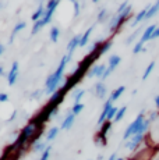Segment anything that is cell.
<instances>
[{
  "label": "cell",
  "instance_id": "6da1fadb",
  "mask_svg": "<svg viewBox=\"0 0 159 160\" xmlns=\"http://www.w3.org/2000/svg\"><path fill=\"white\" fill-rule=\"evenodd\" d=\"M71 58H73V54H69V53L64 54L62 57V60H60L59 67L56 68V71L53 74H50L46 78V81H45V92H46V95H50L52 96L53 93H56L59 91V87L62 84L63 77H64V71H66V67Z\"/></svg>",
  "mask_w": 159,
  "mask_h": 160
},
{
  "label": "cell",
  "instance_id": "7a4b0ae2",
  "mask_svg": "<svg viewBox=\"0 0 159 160\" xmlns=\"http://www.w3.org/2000/svg\"><path fill=\"white\" fill-rule=\"evenodd\" d=\"M131 11H133V6L130 4L126 10L123 11V13L112 15L110 20H109V25H108V31H109V32H110V33L117 32V31L124 25V22H127L128 18L131 17V14H133Z\"/></svg>",
  "mask_w": 159,
  "mask_h": 160
},
{
  "label": "cell",
  "instance_id": "3957f363",
  "mask_svg": "<svg viewBox=\"0 0 159 160\" xmlns=\"http://www.w3.org/2000/svg\"><path fill=\"white\" fill-rule=\"evenodd\" d=\"M144 121H145V114H144V110L142 112L138 113V116L134 118V121L131 122V124H128V127L126 128V131H124L123 134V141H127L131 139V138L134 137V135H137L140 132V130H141Z\"/></svg>",
  "mask_w": 159,
  "mask_h": 160
},
{
  "label": "cell",
  "instance_id": "277c9868",
  "mask_svg": "<svg viewBox=\"0 0 159 160\" xmlns=\"http://www.w3.org/2000/svg\"><path fill=\"white\" fill-rule=\"evenodd\" d=\"M112 125H113V122L108 121V120H106V121L100 125V130H99V132H98V135L95 138V142L98 143V145L106 146V143H108V138H106V135H108V132L110 131Z\"/></svg>",
  "mask_w": 159,
  "mask_h": 160
},
{
  "label": "cell",
  "instance_id": "5b68a950",
  "mask_svg": "<svg viewBox=\"0 0 159 160\" xmlns=\"http://www.w3.org/2000/svg\"><path fill=\"white\" fill-rule=\"evenodd\" d=\"M18 77H20V64H18V61H14V63L11 64L10 71L7 74V84L10 85V87H13L17 82Z\"/></svg>",
  "mask_w": 159,
  "mask_h": 160
},
{
  "label": "cell",
  "instance_id": "8992f818",
  "mask_svg": "<svg viewBox=\"0 0 159 160\" xmlns=\"http://www.w3.org/2000/svg\"><path fill=\"white\" fill-rule=\"evenodd\" d=\"M151 6H152V3H148V4H146L145 7L142 8V10H140L138 13L134 15L133 21L130 22V27H137V25H140L142 21H145L146 14H148V11H149V8H151Z\"/></svg>",
  "mask_w": 159,
  "mask_h": 160
},
{
  "label": "cell",
  "instance_id": "52a82bcc",
  "mask_svg": "<svg viewBox=\"0 0 159 160\" xmlns=\"http://www.w3.org/2000/svg\"><path fill=\"white\" fill-rule=\"evenodd\" d=\"M144 138H145V135H142V134H137V135H134V137L131 138V139H128L124 146H126V149H127V150H130V152H134V150L138 149V146L142 143Z\"/></svg>",
  "mask_w": 159,
  "mask_h": 160
},
{
  "label": "cell",
  "instance_id": "ba28073f",
  "mask_svg": "<svg viewBox=\"0 0 159 160\" xmlns=\"http://www.w3.org/2000/svg\"><path fill=\"white\" fill-rule=\"evenodd\" d=\"M149 138H151L154 145L159 146V116H158V118L152 122L151 128H149Z\"/></svg>",
  "mask_w": 159,
  "mask_h": 160
},
{
  "label": "cell",
  "instance_id": "9c48e42d",
  "mask_svg": "<svg viewBox=\"0 0 159 160\" xmlns=\"http://www.w3.org/2000/svg\"><path fill=\"white\" fill-rule=\"evenodd\" d=\"M106 68H108V67H106L105 64H98V66H94L90 70V72L87 74V77L88 78H100L102 79V77H103V74H105Z\"/></svg>",
  "mask_w": 159,
  "mask_h": 160
},
{
  "label": "cell",
  "instance_id": "30bf717a",
  "mask_svg": "<svg viewBox=\"0 0 159 160\" xmlns=\"http://www.w3.org/2000/svg\"><path fill=\"white\" fill-rule=\"evenodd\" d=\"M66 93L67 92L64 91V89H62L60 88L59 91L56 92V93H53L50 96V99H49V104H50V106H54V107H59V104L63 102V99H64V96H66Z\"/></svg>",
  "mask_w": 159,
  "mask_h": 160
},
{
  "label": "cell",
  "instance_id": "8fae6325",
  "mask_svg": "<svg viewBox=\"0 0 159 160\" xmlns=\"http://www.w3.org/2000/svg\"><path fill=\"white\" fill-rule=\"evenodd\" d=\"M75 117L77 116H74L71 113V110H69V112L66 113V116H64L62 124H60V128H62V130H70V128L73 127V124L75 122Z\"/></svg>",
  "mask_w": 159,
  "mask_h": 160
},
{
  "label": "cell",
  "instance_id": "7c38bea8",
  "mask_svg": "<svg viewBox=\"0 0 159 160\" xmlns=\"http://www.w3.org/2000/svg\"><path fill=\"white\" fill-rule=\"evenodd\" d=\"M113 107V102L110 99H108L105 102V104H103V109H102V113H100V116H99V118H98V124L99 125H102L103 122L106 121V118H108V113H109V110H110Z\"/></svg>",
  "mask_w": 159,
  "mask_h": 160
},
{
  "label": "cell",
  "instance_id": "4fadbf2b",
  "mask_svg": "<svg viewBox=\"0 0 159 160\" xmlns=\"http://www.w3.org/2000/svg\"><path fill=\"white\" fill-rule=\"evenodd\" d=\"M45 14H46V3L41 2L39 3V6H38V8L35 10V13L31 15V18H32L33 22H36V21L42 20V18L45 17Z\"/></svg>",
  "mask_w": 159,
  "mask_h": 160
},
{
  "label": "cell",
  "instance_id": "5bb4252c",
  "mask_svg": "<svg viewBox=\"0 0 159 160\" xmlns=\"http://www.w3.org/2000/svg\"><path fill=\"white\" fill-rule=\"evenodd\" d=\"M156 28H158V25H155V24H152V25L146 27V28L142 31V35H141V38H140V42L145 43V42L151 41L152 35H154V32H155V29H156Z\"/></svg>",
  "mask_w": 159,
  "mask_h": 160
},
{
  "label": "cell",
  "instance_id": "9a60e30c",
  "mask_svg": "<svg viewBox=\"0 0 159 160\" xmlns=\"http://www.w3.org/2000/svg\"><path fill=\"white\" fill-rule=\"evenodd\" d=\"M25 28H27V22H25V21H20V22H17L16 25H14L13 31H11V36H10V39H8V43H13L14 38H16L18 33H20L23 29H25Z\"/></svg>",
  "mask_w": 159,
  "mask_h": 160
},
{
  "label": "cell",
  "instance_id": "2e32d148",
  "mask_svg": "<svg viewBox=\"0 0 159 160\" xmlns=\"http://www.w3.org/2000/svg\"><path fill=\"white\" fill-rule=\"evenodd\" d=\"M80 42H81V35L73 36L71 41H70L69 45H67V52H69V54H74L75 49L80 48Z\"/></svg>",
  "mask_w": 159,
  "mask_h": 160
},
{
  "label": "cell",
  "instance_id": "e0dca14e",
  "mask_svg": "<svg viewBox=\"0 0 159 160\" xmlns=\"http://www.w3.org/2000/svg\"><path fill=\"white\" fill-rule=\"evenodd\" d=\"M95 95L98 99H105L106 95H108V88H106V85L102 81L95 85Z\"/></svg>",
  "mask_w": 159,
  "mask_h": 160
},
{
  "label": "cell",
  "instance_id": "ac0fdd59",
  "mask_svg": "<svg viewBox=\"0 0 159 160\" xmlns=\"http://www.w3.org/2000/svg\"><path fill=\"white\" fill-rule=\"evenodd\" d=\"M108 63H109L108 70H109V71H112V72H113V71H115V70L119 67V64L121 63V57H120V56H117V54H112V56L109 57Z\"/></svg>",
  "mask_w": 159,
  "mask_h": 160
},
{
  "label": "cell",
  "instance_id": "d6986e66",
  "mask_svg": "<svg viewBox=\"0 0 159 160\" xmlns=\"http://www.w3.org/2000/svg\"><path fill=\"white\" fill-rule=\"evenodd\" d=\"M48 146L49 145L45 142V141L39 139V141H36V142L32 143V150H33V152H36V153H44L45 150H46Z\"/></svg>",
  "mask_w": 159,
  "mask_h": 160
},
{
  "label": "cell",
  "instance_id": "ffe728a7",
  "mask_svg": "<svg viewBox=\"0 0 159 160\" xmlns=\"http://www.w3.org/2000/svg\"><path fill=\"white\" fill-rule=\"evenodd\" d=\"M92 31H94V25H92V27H90V28H88V29L81 35V42H80V48H85V46L88 45V41H90V36H91V33H92Z\"/></svg>",
  "mask_w": 159,
  "mask_h": 160
},
{
  "label": "cell",
  "instance_id": "44dd1931",
  "mask_svg": "<svg viewBox=\"0 0 159 160\" xmlns=\"http://www.w3.org/2000/svg\"><path fill=\"white\" fill-rule=\"evenodd\" d=\"M109 17H110L109 11L106 10V8H100V10L98 11V15H96V22H98V24L105 22V21L109 20Z\"/></svg>",
  "mask_w": 159,
  "mask_h": 160
},
{
  "label": "cell",
  "instance_id": "7402d4cb",
  "mask_svg": "<svg viewBox=\"0 0 159 160\" xmlns=\"http://www.w3.org/2000/svg\"><path fill=\"white\" fill-rule=\"evenodd\" d=\"M124 91H126V87H123V85H121V87H119V88H116L115 91H113L112 93H110L109 99H110L112 102H116L117 99H120V96L124 93Z\"/></svg>",
  "mask_w": 159,
  "mask_h": 160
},
{
  "label": "cell",
  "instance_id": "603a6c76",
  "mask_svg": "<svg viewBox=\"0 0 159 160\" xmlns=\"http://www.w3.org/2000/svg\"><path fill=\"white\" fill-rule=\"evenodd\" d=\"M158 13H159V0H158V2H155V3H152L151 8H149L148 14H146L145 21H148V20H151V18H154Z\"/></svg>",
  "mask_w": 159,
  "mask_h": 160
},
{
  "label": "cell",
  "instance_id": "cb8c5ba5",
  "mask_svg": "<svg viewBox=\"0 0 159 160\" xmlns=\"http://www.w3.org/2000/svg\"><path fill=\"white\" fill-rule=\"evenodd\" d=\"M59 131H60L59 127H56V125H54V127H52L50 130L48 131V134H46V141H49V142H50V141L56 139V137L59 135Z\"/></svg>",
  "mask_w": 159,
  "mask_h": 160
},
{
  "label": "cell",
  "instance_id": "d4e9b609",
  "mask_svg": "<svg viewBox=\"0 0 159 160\" xmlns=\"http://www.w3.org/2000/svg\"><path fill=\"white\" fill-rule=\"evenodd\" d=\"M59 36H60V29L57 28V27H52V28H50V33H49L50 41L53 42V43H56V42L59 41Z\"/></svg>",
  "mask_w": 159,
  "mask_h": 160
},
{
  "label": "cell",
  "instance_id": "484cf974",
  "mask_svg": "<svg viewBox=\"0 0 159 160\" xmlns=\"http://www.w3.org/2000/svg\"><path fill=\"white\" fill-rule=\"evenodd\" d=\"M84 95H85L84 89H73V99H74V103H81V99Z\"/></svg>",
  "mask_w": 159,
  "mask_h": 160
},
{
  "label": "cell",
  "instance_id": "4316f807",
  "mask_svg": "<svg viewBox=\"0 0 159 160\" xmlns=\"http://www.w3.org/2000/svg\"><path fill=\"white\" fill-rule=\"evenodd\" d=\"M141 31H142V28H138L137 31H134V32L131 33V35H128L127 38H126V45H131V43H134V41H136V39L140 36Z\"/></svg>",
  "mask_w": 159,
  "mask_h": 160
},
{
  "label": "cell",
  "instance_id": "83f0119b",
  "mask_svg": "<svg viewBox=\"0 0 159 160\" xmlns=\"http://www.w3.org/2000/svg\"><path fill=\"white\" fill-rule=\"evenodd\" d=\"M154 68H155V61H151V63L148 64V67L145 68V71H144V74H142V81H145V79L148 78L149 75H151L152 71H154Z\"/></svg>",
  "mask_w": 159,
  "mask_h": 160
},
{
  "label": "cell",
  "instance_id": "f1b7e54d",
  "mask_svg": "<svg viewBox=\"0 0 159 160\" xmlns=\"http://www.w3.org/2000/svg\"><path fill=\"white\" fill-rule=\"evenodd\" d=\"M84 107H85L84 103H74V104H73V107H71L70 110H71V113H73L74 116H78L80 113L84 110Z\"/></svg>",
  "mask_w": 159,
  "mask_h": 160
},
{
  "label": "cell",
  "instance_id": "f546056e",
  "mask_svg": "<svg viewBox=\"0 0 159 160\" xmlns=\"http://www.w3.org/2000/svg\"><path fill=\"white\" fill-rule=\"evenodd\" d=\"M112 41H105L102 43V46H100V50H99V53H100V56H102V54H105L106 52H109L112 49Z\"/></svg>",
  "mask_w": 159,
  "mask_h": 160
},
{
  "label": "cell",
  "instance_id": "4dcf8cb0",
  "mask_svg": "<svg viewBox=\"0 0 159 160\" xmlns=\"http://www.w3.org/2000/svg\"><path fill=\"white\" fill-rule=\"evenodd\" d=\"M126 112H127V107L126 106L120 107V109H119V112H117V114H116V117H115V121L117 122V121H120V120H123V117L126 116Z\"/></svg>",
  "mask_w": 159,
  "mask_h": 160
},
{
  "label": "cell",
  "instance_id": "1f68e13d",
  "mask_svg": "<svg viewBox=\"0 0 159 160\" xmlns=\"http://www.w3.org/2000/svg\"><path fill=\"white\" fill-rule=\"evenodd\" d=\"M42 28H44V25H42V20H39V21H36V22H33V27H32V31H31V35H36V33H38Z\"/></svg>",
  "mask_w": 159,
  "mask_h": 160
},
{
  "label": "cell",
  "instance_id": "d6a6232c",
  "mask_svg": "<svg viewBox=\"0 0 159 160\" xmlns=\"http://www.w3.org/2000/svg\"><path fill=\"white\" fill-rule=\"evenodd\" d=\"M117 112H119V107H116V106H113L110 110H109V113H108V121H115V117L116 114H117Z\"/></svg>",
  "mask_w": 159,
  "mask_h": 160
},
{
  "label": "cell",
  "instance_id": "836d02e7",
  "mask_svg": "<svg viewBox=\"0 0 159 160\" xmlns=\"http://www.w3.org/2000/svg\"><path fill=\"white\" fill-rule=\"evenodd\" d=\"M141 52H145V48H144V43H142V42L138 41L136 45H134L133 53H134V54H138V53H141Z\"/></svg>",
  "mask_w": 159,
  "mask_h": 160
},
{
  "label": "cell",
  "instance_id": "e575fe53",
  "mask_svg": "<svg viewBox=\"0 0 159 160\" xmlns=\"http://www.w3.org/2000/svg\"><path fill=\"white\" fill-rule=\"evenodd\" d=\"M50 153H52V145H49L46 148V150H45L44 153H41V158H39V160H49V159H50Z\"/></svg>",
  "mask_w": 159,
  "mask_h": 160
},
{
  "label": "cell",
  "instance_id": "d590c367",
  "mask_svg": "<svg viewBox=\"0 0 159 160\" xmlns=\"http://www.w3.org/2000/svg\"><path fill=\"white\" fill-rule=\"evenodd\" d=\"M71 4H73V7H74V15H75V17H78V15H80V10H81V3L77 2V0H73Z\"/></svg>",
  "mask_w": 159,
  "mask_h": 160
},
{
  "label": "cell",
  "instance_id": "8d00e7d4",
  "mask_svg": "<svg viewBox=\"0 0 159 160\" xmlns=\"http://www.w3.org/2000/svg\"><path fill=\"white\" fill-rule=\"evenodd\" d=\"M45 93H46V92H45L44 89H38V91H35L33 93H31V99H39V98L44 96Z\"/></svg>",
  "mask_w": 159,
  "mask_h": 160
},
{
  "label": "cell",
  "instance_id": "74e56055",
  "mask_svg": "<svg viewBox=\"0 0 159 160\" xmlns=\"http://www.w3.org/2000/svg\"><path fill=\"white\" fill-rule=\"evenodd\" d=\"M128 6H130V3H128V2H123V3H121V4L117 7V11H116V14H120V13H123V11L126 10V8L128 7Z\"/></svg>",
  "mask_w": 159,
  "mask_h": 160
},
{
  "label": "cell",
  "instance_id": "f35d334b",
  "mask_svg": "<svg viewBox=\"0 0 159 160\" xmlns=\"http://www.w3.org/2000/svg\"><path fill=\"white\" fill-rule=\"evenodd\" d=\"M6 102H8V95L2 92V93H0V103H6Z\"/></svg>",
  "mask_w": 159,
  "mask_h": 160
},
{
  "label": "cell",
  "instance_id": "ab89813d",
  "mask_svg": "<svg viewBox=\"0 0 159 160\" xmlns=\"http://www.w3.org/2000/svg\"><path fill=\"white\" fill-rule=\"evenodd\" d=\"M158 38H159V25H158V28L155 29V32H154V35H152L151 41H154V39H158Z\"/></svg>",
  "mask_w": 159,
  "mask_h": 160
},
{
  "label": "cell",
  "instance_id": "60d3db41",
  "mask_svg": "<svg viewBox=\"0 0 159 160\" xmlns=\"http://www.w3.org/2000/svg\"><path fill=\"white\" fill-rule=\"evenodd\" d=\"M108 160H117V153H112Z\"/></svg>",
  "mask_w": 159,
  "mask_h": 160
},
{
  "label": "cell",
  "instance_id": "b9f144b4",
  "mask_svg": "<svg viewBox=\"0 0 159 160\" xmlns=\"http://www.w3.org/2000/svg\"><path fill=\"white\" fill-rule=\"evenodd\" d=\"M4 50H6L4 45H3V43H0V56H2V54H3V53H4Z\"/></svg>",
  "mask_w": 159,
  "mask_h": 160
},
{
  "label": "cell",
  "instance_id": "7bdbcfd3",
  "mask_svg": "<svg viewBox=\"0 0 159 160\" xmlns=\"http://www.w3.org/2000/svg\"><path fill=\"white\" fill-rule=\"evenodd\" d=\"M155 106H156L158 109H159V95H156V96H155Z\"/></svg>",
  "mask_w": 159,
  "mask_h": 160
},
{
  "label": "cell",
  "instance_id": "ee69618b",
  "mask_svg": "<svg viewBox=\"0 0 159 160\" xmlns=\"http://www.w3.org/2000/svg\"><path fill=\"white\" fill-rule=\"evenodd\" d=\"M16 116H17V112H13V114H11V117L8 118V121H11V120H14L16 118Z\"/></svg>",
  "mask_w": 159,
  "mask_h": 160
},
{
  "label": "cell",
  "instance_id": "f6af8a7d",
  "mask_svg": "<svg viewBox=\"0 0 159 160\" xmlns=\"http://www.w3.org/2000/svg\"><path fill=\"white\" fill-rule=\"evenodd\" d=\"M3 74H4V68H3V67H0V75H3Z\"/></svg>",
  "mask_w": 159,
  "mask_h": 160
},
{
  "label": "cell",
  "instance_id": "bcb514c9",
  "mask_svg": "<svg viewBox=\"0 0 159 160\" xmlns=\"http://www.w3.org/2000/svg\"><path fill=\"white\" fill-rule=\"evenodd\" d=\"M95 160H103V156H102V155H99V156H98V158H96Z\"/></svg>",
  "mask_w": 159,
  "mask_h": 160
},
{
  "label": "cell",
  "instance_id": "7dc6e473",
  "mask_svg": "<svg viewBox=\"0 0 159 160\" xmlns=\"http://www.w3.org/2000/svg\"><path fill=\"white\" fill-rule=\"evenodd\" d=\"M3 7H4V3H2V2H0V10H2Z\"/></svg>",
  "mask_w": 159,
  "mask_h": 160
},
{
  "label": "cell",
  "instance_id": "c3c4849f",
  "mask_svg": "<svg viewBox=\"0 0 159 160\" xmlns=\"http://www.w3.org/2000/svg\"><path fill=\"white\" fill-rule=\"evenodd\" d=\"M151 160H159V155H156V156H155L154 159H151Z\"/></svg>",
  "mask_w": 159,
  "mask_h": 160
},
{
  "label": "cell",
  "instance_id": "681fc988",
  "mask_svg": "<svg viewBox=\"0 0 159 160\" xmlns=\"http://www.w3.org/2000/svg\"><path fill=\"white\" fill-rule=\"evenodd\" d=\"M117 160H124L123 158H117Z\"/></svg>",
  "mask_w": 159,
  "mask_h": 160
}]
</instances>
